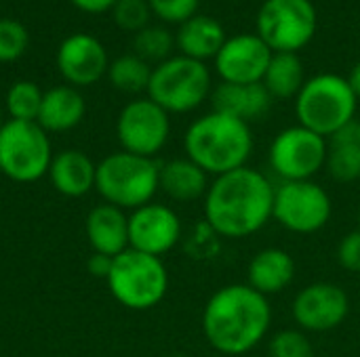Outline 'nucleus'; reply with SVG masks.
Returning a JSON list of instances; mask_svg holds the SVG:
<instances>
[{"label":"nucleus","instance_id":"f257e3e1","mask_svg":"<svg viewBox=\"0 0 360 357\" xmlns=\"http://www.w3.org/2000/svg\"><path fill=\"white\" fill-rule=\"evenodd\" d=\"M274 194L276 187L264 173L251 166L236 168L211 181L202 198L205 219L224 238H249L272 219Z\"/></svg>","mask_w":360,"mask_h":357},{"label":"nucleus","instance_id":"f03ea898","mask_svg":"<svg viewBox=\"0 0 360 357\" xmlns=\"http://www.w3.org/2000/svg\"><path fill=\"white\" fill-rule=\"evenodd\" d=\"M202 335L221 356H245L270 332L272 307L268 297L249 284H228L215 290L202 309Z\"/></svg>","mask_w":360,"mask_h":357},{"label":"nucleus","instance_id":"7ed1b4c3","mask_svg":"<svg viewBox=\"0 0 360 357\" xmlns=\"http://www.w3.org/2000/svg\"><path fill=\"white\" fill-rule=\"evenodd\" d=\"M184 151L209 177H219L247 166L253 151V133L247 122L213 109L188 126Z\"/></svg>","mask_w":360,"mask_h":357},{"label":"nucleus","instance_id":"20e7f679","mask_svg":"<svg viewBox=\"0 0 360 357\" xmlns=\"http://www.w3.org/2000/svg\"><path fill=\"white\" fill-rule=\"evenodd\" d=\"M160 164L154 158L135 156L129 151H116L105 156L97 164L95 191L105 204L122 210H135L154 202L158 194Z\"/></svg>","mask_w":360,"mask_h":357},{"label":"nucleus","instance_id":"39448f33","mask_svg":"<svg viewBox=\"0 0 360 357\" xmlns=\"http://www.w3.org/2000/svg\"><path fill=\"white\" fill-rule=\"evenodd\" d=\"M356 95L348 78L340 74H316L306 80L295 97V112L302 126L329 139L346 124L354 122Z\"/></svg>","mask_w":360,"mask_h":357},{"label":"nucleus","instance_id":"423d86ee","mask_svg":"<svg viewBox=\"0 0 360 357\" xmlns=\"http://www.w3.org/2000/svg\"><path fill=\"white\" fill-rule=\"evenodd\" d=\"M112 297L127 309L148 311L156 307L169 290V271L160 257L127 248L114 257L108 276Z\"/></svg>","mask_w":360,"mask_h":357},{"label":"nucleus","instance_id":"0eeeda50","mask_svg":"<svg viewBox=\"0 0 360 357\" xmlns=\"http://www.w3.org/2000/svg\"><path fill=\"white\" fill-rule=\"evenodd\" d=\"M211 93V72L202 61L177 55L152 67L148 97L169 114H188Z\"/></svg>","mask_w":360,"mask_h":357},{"label":"nucleus","instance_id":"6e6552de","mask_svg":"<svg viewBox=\"0 0 360 357\" xmlns=\"http://www.w3.org/2000/svg\"><path fill=\"white\" fill-rule=\"evenodd\" d=\"M49 133L38 122L6 120L0 128V173L15 183H36L53 160Z\"/></svg>","mask_w":360,"mask_h":357},{"label":"nucleus","instance_id":"1a4fd4ad","mask_svg":"<svg viewBox=\"0 0 360 357\" xmlns=\"http://www.w3.org/2000/svg\"><path fill=\"white\" fill-rule=\"evenodd\" d=\"M316 23L310 0H266L257 13V36L274 53H297L314 38Z\"/></svg>","mask_w":360,"mask_h":357},{"label":"nucleus","instance_id":"9d476101","mask_svg":"<svg viewBox=\"0 0 360 357\" xmlns=\"http://www.w3.org/2000/svg\"><path fill=\"white\" fill-rule=\"evenodd\" d=\"M333 213L331 196L316 181H283L274 194L272 219L291 234L321 231Z\"/></svg>","mask_w":360,"mask_h":357},{"label":"nucleus","instance_id":"9b49d317","mask_svg":"<svg viewBox=\"0 0 360 357\" xmlns=\"http://www.w3.org/2000/svg\"><path fill=\"white\" fill-rule=\"evenodd\" d=\"M329 143L325 137L297 124L281 130L270 143V168L283 181H312L327 164Z\"/></svg>","mask_w":360,"mask_h":357},{"label":"nucleus","instance_id":"f8f14e48","mask_svg":"<svg viewBox=\"0 0 360 357\" xmlns=\"http://www.w3.org/2000/svg\"><path fill=\"white\" fill-rule=\"evenodd\" d=\"M150 97H137L129 101L116 120V137L122 145V151L154 158L169 141L171 120Z\"/></svg>","mask_w":360,"mask_h":357},{"label":"nucleus","instance_id":"ddd939ff","mask_svg":"<svg viewBox=\"0 0 360 357\" xmlns=\"http://www.w3.org/2000/svg\"><path fill=\"white\" fill-rule=\"evenodd\" d=\"M291 314L304 332H331L346 322L350 297L340 284L314 282L295 295Z\"/></svg>","mask_w":360,"mask_h":357},{"label":"nucleus","instance_id":"4468645a","mask_svg":"<svg viewBox=\"0 0 360 357\" xmlns=\"http://www.w3.org/2000/svg\"><path fill=\"white\" fill-rule=\"evenodd\" d=\"M179 240L181 219L171 206L150 202L129 215V248L162 259Z\"/></svg>","mask_w":360,"mask_h":357},{"label":"nucleus","instance_id":"2eb2a0df","mask_svg":"<svg viewBox=\"0 0 360 357\" xmlns=\"http://www.w3.org/2000/svg\"><path fill=\"white\" fill-rule=\"evenodd\" d=\"M55 63L65 84L84 88L99 82L108 74L110 57L99 38L93 34L76 32L59 42Z\"/></svg>","mask_w":360,"mask_h":357},{"label":"nucleus","instance_id":"dca6fc26","mask_svg":"<svg viewBox=\"0 0 360 357\" xmlns=\"http://www.w3.org/2000/svg\"><path fill=\"white\" fill-rule=\"evenodd\" d=\"M274 50L257 34H238L224 42L215 57V69L224 82L255 84L262 82Z\"/></svg>","mask_w":360,"mask_h":357},{"label":"nucleus","instance_id":"f3484780","mask_svg":"<svg viewBox=\"0 0 360 357\" xmlns=\"http://www.w3.org/2000/svg\"><path fill=\"white\" fill-rule=\"evenodd\" d=\"M84 231L93 252L118 257L129 248V215L112 204H99L89 210Z\"/></svg>","mask_w":360,"mask_h":357},{"label":"nucleus","instance_id":"a211bd4d","mask_svg":"<svg viewBox=\"0 0 360 357\" xmlns=\"http://www.w3.org/2000/svg\"><path fill=\"white\" fill-rule=\"evenodd\" d=\"M211 103L215 112L228 114L249 124V122L262 120L268 114L272 105V97L262 82H255V84L221 82L211 93Z\"/></svg>","mask_w":360,"mask_h":357},{"label":"nucleus","instance_id":"6ab92c4d","mask_svg":"<svg viewBox=\"0 0 360 357\" xmlns=\"http://www.w3.org/2000/svg\"><path fill=\"white\" fill-rule=\"evenodd\" d=\"M49 179L65 198H82L95 189L97 164L80 149H63L53 156L49 166Z\"/></svg>","mask_w":360,"mask_h":357},{"label":"nucleus","instance_id":"aec40b11","mask_svg":"<svg viewBox=\"0 0 360 357\" xmlns=\"http://www.w3.org/2000/svg\"><path fill=\"white\" fill-rule=\"evenodd\" d=\"M295 280V261L283 248H264L255 252L247 267V284L264 297L278 295Z\"/></svg>","mask_w":360,"mask_h":357},{"label":"nucleus","instance_id":"412c9836","mask_svg":"<svg viewBox=\"0 0 360 357\" xmlns=\"http://www.w3.org/2000/svg\"><path fill=\"white\" fill-rule=\"evenodd\" d=\"M86 114V101L82 93L76 86L59 84L49 90H44L38 124L51 135V133H68L76 128Z\"/></svg>","mask_w":360,"mask_h":357},{"label":"nucleus","instance_id":"4be33fe9","mask_svg":"<svg viewBox=\"0 0 360 357\" xmlns=\"http://www.w3.org/2000/svg\"><path fill=\"white\" fill-rule=\"evenodd\" d=\"M226 40L228 38L224 25L215 17L198 15V13L188 21H184L175 36V44L179 46L181 55L202 63L211 57L215 59Z\"/></svg>","mask_w":360,"mask_h":357},{"label":"nucleus","instance_id":"5701e85b","mask_svg":"<svg viewBox=\"0 0 360 357\" xmlns=\"http://www.w3.org/2000/svg\"><path fill=\"white\" fill-rule=\"evenodd\" d=\"M209 175L188 158H175L160 164L158 187L175 202H194L205 198Z\"/></svg>","mask_w":360,"mask_h":357},{"label":"nucleus","instance_id":"b1692460","mask_svg":"<svg viewBox=\"0 0 360 357\" xmlns=\"http://www.w3.org/2000/svg\"><path fill=\"white\" fill-rule=\"evenodd\" d=\"M327 170L338 183H354L360 179L359 122H350L327 139Z\"/></svg>","mask_w":360,"mask_h":357},{"label":"nucleus","instance_id":"393cba45","mask_svg":"<svg viewBox=\"0 0 360 357\" xmlns=\"http://www.w3.org/2000/svg\"><path fill=\"white\" fill-rule=\"evenodd\" d=\"M272 99L297 97L306 84L304 63L297 53H274L262 80Z\"/></svg>","mask_w":360,"mask_h":357},{"label":"nucleus","instance_id":"a878e982","mask_svg":"<svg viewBox=\"0 0 360 357\" xmlns=\"http://www.w3.org/2000/svg\"><path fill=\"white\" fill-rule=\"evenodd\" d=\"M105 76L116 90L127 93V95H139L143 90L148 93L152 67L148 61H143L135 53H127L110 61Z\"/></svg>","mask_w":360,"mask_h":357},{"label":"nucleus","instance_id":"bb28decb","mask_svg":"<svg viewBox=\"0 0 360 357\" xmlns=\"http://www.w3.org/2000/svg\"><path fill=\"white\" fill-rule=\"evenodd\" d=\"M44 90L32 80H17L4 95V109L11 120L36 122L40 114Z\"/></svg>","mask_w":360,"mask_h":357},{"label":"nucleus","instance_id":"cd10ccee","mask_svg":"<svg viewBox=\"0 0 360 357\" xmlns=\"http://www.w3.org/2000/svg\"><path fill=\"white\" fill-rule=\"evenodd\" d=\"M175 36L162 25H146L133 36V53L148 63H162L171 57Z\"/></svg>","mask_w":360,"mask_h":357},{"label":"nucleus","instance_id":"c85d7f7f","mask_svg":"<svg viewBox=\"0 0 360 357\" xmlns=\"http://www.w3.org/2000/svg\"><path fill=\"white\" fill-rule=\"evenodd\" d=\"M30 46L27 27L11 17H0V63H13L25 55Z\"/></svg>","mask_w":360,"mask_h":357},{"label":"nucleus","instance_id":"c756f323","mask_svg":"<svg viewBox=\"0 0 360 357\" xmlns=\"http://www.w3.org/2000/svg\"><path fill=\"white\" fill-rule=\"evenodd\" d=\"M270 357H314V347L304 330L285 328L270 337L268 343Z\"/></svg>","mask_w":360,"mask_h":357},{"label":"nucleus","instance_id":"7c9ffc66","mask_svg":"<svg viewBox=\"0 0 360 357\" xmlns=\"http://www.w3.org/2000/svg\"><path fill=\"white\" fill-rule=\"evenodd\" d=\"M110 13L114 17V23L120 29L137 34L139 29L150 25L152 8H150L148 0H118Z\"/></svg>","mask_w":360,"mask_h":357},{"label":"nucleus","instance_id":"2f4dec72","mask_svg":"<svg viewBox=\"0 0 360 357\" xmlns=\"http://www.w3.org/2000/svg\"><path fill=\"white\" fill-rule=\"evenodd\" d=\"M152 13L167 23H184L196 15L200 0H148Z\"/></svg>","mask_w":360,"mask_h":357},{"label":"nucleus","instance_id":"473e14b6","mask_svg":"<svg viewBox=\"0 0 360 357\" xmlns=\"http://www.w3.org/2000/svg\"><path fill=\"white\" fill-rule=\"evenodd\" d=\"M338 263L350 274H360V231L354 229L346 234L338 244Z\"/></svg>","mask_w":360,"mask_h":357},{"label":"nucleus","instance_id":"72a5a7b5","mask_svg":"<svg viewBox=\"0 0 360 357\" xmlns=\"http://www.w3.org/2000/svg\"><path fill=\"white\" fill-rule=\"evenodd\" d=\"M112 263H114V257H108V255H99V252H93L86 261V269L93 278L97 280H108L110 271H112Z\"/></svg>","mask_w":360,"mask_h":357},{"label":"nucleus","instance_id":"f704fd0d","mask_svg":"<svg viewBox=\"0 0 360 357\" xmlns=\"http://www.w3.org/2000/svg\"><path fill=\"white\" fill-rule=\"evenodd\" d=\"M70 2L86 15H101L112 11L118 0H70Z\"/></svg>","mask_w":360,"mask_h":357},{"label":"nucleus","instance_id":"c9c22d12","mask_svg":"<svg viewBox=\"0 0 360 357\" xmlns=\"http://www.w3.org/2000/svg\"><path fill=\"white\" fill-rule=\"evenodd\" d=\"M348 84H350L352 93L356 95V99H360V61L352 67V72L348 76Z\"/></svg>","mask_w":360,"mask_h":357},{"label":"nucleus","instance_id":"e433bc0d","mask_svg":"<svg viewBox=\"0 0 360 357\" xmlns=\"http://www.w3.org/2000/svg\"><path fill=\"white\" fill-rule=\"evenodd\" d=\"M6 120H4V109L0 107V128H2V124H4Z\"/></svg>","mask_w":360,"mask_h":357},{"label":"nucleus","instance_id":"4c0bfd02","mask_svg":"<svg viewBox=\"0 0 360 357\" xmlns=\"http://www.w3.org/2000/svg\"><path fill=\"white\" fill-rule=\"evenodd\" d=\"M167 357H188V356H184V353H173V356H167Z\"/></svg>","mask_w":360,"mask_h":357},{"label":"nucleus","instance_id":"58836bf2","mask_svg":"<svg viewBox=\"0 0 360 357\" xmlns=\"http://www.w3.org/2000/svg\"><path fill=\"white\" fill-rule=\"evenodd\" d=\"M356 219H359V227H356V229L360 231V206H359V217H356Z\"/></svg>","mask_w":360,"mask_h":357},{"label":"nucleus","instance_id":"ea45409f","mask_svg":"<svg viewBox=\"0 0 360 357\" xmlns=\"http://www.w3.org/2000/svg\"><path fill=\"white\" fill-rule=\"evenodd\" d=\"M359 135H360V122H359Z\"/></svg>","mask_w":360,"mask_h":357}]
</instances>
